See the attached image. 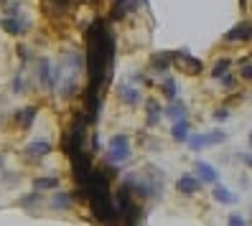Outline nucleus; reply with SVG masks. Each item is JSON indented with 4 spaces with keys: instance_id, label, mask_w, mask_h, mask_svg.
<instances>
[{
    "instance_id": "obj_26",
    "label": "nucleus",
    "mask_w": 252,
    "mask_h": 226,
    "mask_svg": "<svg viewBox=\"0 0 252 226\" xmlns=\"http://www.w3.org/2000/svg\"><path fill=\"white\" fill-rule=\"evenodd\" d=\"M229 117V107H219V110H214V119H219V122H221V119H227Z\"/></svg>"
},
{
    "instance_id": "obj_5",
    "label": "nucleus",
    "mask_w": 252,
    "mask_h": 226,
    "mask_svg": "<svg viewBox=\"0 0 252 226\" xmlns=\"http://www.w3.org/2000/svg\"><path fill=\"white\" fill-rule=\"evenodd\" d=\"M173 64L179 66V69H184L186 74H201V71H204L201 58L191 56L186 49H181V51H173Z\"/></svg>"
},
{
    "instance_id": "obj_18",
    "label": "nucleus",
    "mask_w": 252,
    "mask_h": 226,
    "mask_svg": "<svg viewBox=\"0 0 252 226\" xmlns=\"http://www.w3.org/2000/svg\"><path fill=\"white\" fill-rule=\"evenodd\" d=\"M189 135H191L189 119H181V122H171V138H173L176 142H186Z\"/></svg>"
},
{
    "instance_id": "obj_28",
    "label": "nucleus",
    "mask_w": 252,
    "mask_h": 226,
    "mask_svg": "<svg viewBox=\"0 0 252 226\" xmlns=\"http://www.w3.org/2000/svg\"><path fill=\"white\" fill-rule=\"evenodd\" d=\"M71 3H87V0H71Z\"/></svg>"
},
{
    "instance_id": "obj_25",
    "label": "nucleus",
    "mask_w": 252,
    "mask_h": 226,
    "mask_svg": "<svg viewBox=\"0 0 252 226\" xmlns=\"http://www.w3.org/2000/svg\"><path fill=\"white\" fill-rule=\"evenodd\" d=\"M13 92H16V94H21V92H26V84H23V77H16V79H13Z\"/></svg>"
},
{
    "instance_id": "obj_19",
    "label": "nucleus",
    "mask_w": 252,
    "mask_h": 226,
    "mask_svg": "<svg viewBox=\"0 0 252 226\" xmlns=\"http://www.w3.org/2000/svg\"><path fill=\"white\" fill-rule=\"evenodd\" d=\"M59 186H62V180H59L56 175H43V178H36L33 180V191H56Z\"/></svg>"
},
{
    "instance_id": "obj_13",
    "label": "nucleus",
    "mask_w": 252,
    "mask_h": 226,
    "mask_svg": "<svg viewBox=\"0 0 252 226\" xmlns=\"http://www.w3.org/2000/svg\"><path fill=\"white\" fill-rule=\"evenodd\" d=\"M74 201H77V196H74V193H69V191H56V193L51 196L49 206H51L54 211H69V208L74 206Z\"/></svg>"
},
{
    "instance_id": "obj_7",
    "label": "nucleus",
    "mask_w": 252,
    "mask_h": 226,
    "mask_svg": "<svg viewBox=\"0 0 252 226\" xmlns=\"http://www.w3.org/2000/svg\"><path fill=\"white\" fill-rule=\"evenodd\" d=\"M0 28L8 33V36H23L31 31V21H26L21 16H3V21H0Z\"/></svg>"
},
{
    "instance_id": "obj_23",
    "label": "nucleus",
    "mask_w": 252,
    "mask_h": 226,
    "mask_svg": "<svg viewBox=\"0 0 252 226\" xmlns=\"http://www.w3.org/2000/svg\"><path fill=\"white\" fill-rule=\"evenodd\" d=\"M227 226H247V221H245V216H240V214H229Z\"/></svg>"
},
{
    "instance_id": "obj_3",
    "label": "nucleus",
    "mask_w": 252,
    "mask_h": 226,
    "mask_svg": "<svg viewBox=\"0 0 252 226\" xmlns=\"http://www.w3.org/2000/svg\"><path fill=\"white\" fill-rule=\"evenodd\" d=\"M36 77H38V84L43 89H49V92H54V89H59V66H54L49 58H41V61L36 64Z\"/></svg>"
},
{
    "instance_id": "obj_21",
    "label": "nucleus",
    "mask_w": 252,
    "mask_h": 226,
    "mask_svg": "<svg viewBox=\"0 0 252 226\" xmlns=\"http://www.w3.org/2000/svg\"><path fill=\"white\" fill-rule=\"evenodd\" d=\"M229 69H232L229 58H217V61L212 64V77L214 79H221V77H227V74H229Z\"/></svg>"
},
{
    "instance_id": "obj_22",
    "label": "nucleus",
    "mask_w": 252,
    "mask_h": 226,
    "mask_svg": "<svg viewBox=\"0 0 252 226\" xmlns=\"http://www.w3.org/2000/svg\"><path fill=\"white\" fill-rule=\"evenodd\" d=\"M237 71H240V79L252 82V61H250V58H242V61H237Z\"/></svg>"
},
{
    "instance_id": "obj_4",
    "label": "nucleus",
    "mask_w": 252,
    "mask_h": 226,
    "mask_svg": "<svg viewBox=\"0 0 252 226\" xmlns=\"http://www.w3.org/2000/svg\"><path fill=\"white\" fill-rule=\"evenodd\" d=\"M224 43L227 46H237V43H252V21H240L237 26H232L224 33Z\"/></svg>"
},
{
    "instance_id": "obj_12",
    "label": "nucleus",
    "mask_w": 252,
    "mask_h": 226,
    "mask_svg": "<svg viewBox=\"0 0 252 226\" xmlns=\"http://www.w3.org/2000/svg\"><path fill=\"white\" fill-rule=\"evenodd\" d=\"M163 114H166L171 122H181V119H189V107H186L181 99H173L171 104L163 107Z\"/></svg>"
},
{
    "instance_id": "obj_15",
    "label": "nucleus",
    "mask_w": 252,
    "mask_h": 226,
    "mask_svg": "<svg viewBox=\"0 0 252 226\" xmlns=\"http://www.w3.org/2000/svg\"><path fill=\"white\" fill-rule=\"evenodd\" d=\"M173 66V51H160V54H153L151 56V69L163 74Z\"/></svg>"
},
{
    "instance_id": "obj_6",
    "label": "nucleus",
    "mask_w": 252,
    "mask_h": 226,
    "mask_svg": "<svg viewBox=\"0 0 252 226\" xmlns=\"http://www.w3.org/2000/svg\"><path fill=\"white\" fill-rule=\"evenodd\" d=\"M115 94L125 107H140V102H143V94H140V89L135 84H117Z\"/></svg>"
},
{
    "instance_id": "obj_1",
    "label": "nucleus",
    "mask_w": 252,
    "mask_h": 226,
    "mask_svg": "<svg viewBox=\"0 0 252 226\" xmlns=\"http://www.w3.org/2000/svg\"><path fill=\"white\" fill-rule=\"evenodd\" d=\"M132 158V142L127 135H112L107 142V163L110 165H120Z\"/></svg>"
},
{
    "instance_id": "obj_10",
    "label": "nucleus",
    "mask_w": 252,
    "mask_h": 226,
    "mask_svg": "<svg viewBox=\"0 0 252 226\" xmlns=\"http://www.w3.org/2000/svg\"><path fill=\"white\" fill-rule=\"evenodd\" d=\"M54 153V145L49 140H33V142H28L26 150H23V155L28 160H41V158H46Z\"/></svg>"
},
{
    "instance_id": "obj_20",
    "label": "nucleus",
    "mask_w": 252,
    "mask_h": 226,
    "mask_svg": "<svg viewBox=\"0 0 252 226\" xmlns=\"http://www.w3.org/2000/svg\"><path fill=\"white\" fill-rule=\"evenodd\" d=\"M160 89H163V94H166V99H168V102L179 99L181 86H179V82H176L173 77H166V79H163V82H160Z\"/></svg>"
},
{
    "instance_id": "obj_27",
    "label": "nucleus",
    "mask_w": 252,
    "mask_h": 226,
    "mask_svg": "<svg viewBox=\"0 0 252 226\" xmlns=\"http://www.w3.org/2000/svg\"><path fill=\"white\" fill-rule=\"evenodd\" d=\"M18 54H21V58H23V61H28V58H31V51H28L26 46H18Z\"/></svg>"
},
{
    "instance_id": "obj_2",
    "label": "nucleus",
    "mask_w": 252,
    "mask_h": 226,
    "mask_svg": "<svg viewBox=\"0 0 252 226\" xmlns=\"http://www.w3.org/2000/svg\"><path fill=\"white\" fill-rule=\"evenodd\" d=\"M227 142V132L224 130H212V132H191L189 140H186V147L194 150V153H201V150L212 147V145H221Z\"/></svg>"
},
{
    "instance_id": "obj_14",
    "label": "nucleus",
    "mask_w": 252,
    "mask_h": 226,
    "mask_svg": "<svg viewBox=\"0 0 252 226\" xmlns=\"http://www.w3.org/2000/svg\"><path fill=\"white\" fill-rule=\"evenodd\" d=\"M43 10H46V16L59 18L71 10V0H43Z\"/></svg>"
},
{
    "instance_id": "obj_9",
    "label": "nucleus",
    "mask_w": 252,
    "mask_h": 226,
    "mask_svg": "<svg viewBox=\"0 0 252 226\" xmlns=\"http://www.w3.org/2000/svg\"><path fill=\"white\" fill-rule=\"evenodd\" d=\"M36 114H38L36 104H26V107L16 110V114H13V122L18 125V130H31L33 122H36Z\"/></svg>"
},
{
    "instance_id": "obj_8",
    "label": "nucleus",
    "mask_w": 252,
    "mask_h": 226,
    "mask_svg": "<svg viewBox=\"0 0 252 226\" xmlns=\"http://www.w3.org/2000/svg\"><path fill=\"white\" fill-rule=\"evenodd\" d=\"M191 173H194L204 186H217V183H219V170L214 168L212 163L196 160V163H194V170H191Z\"/></svg>"
},
{
    "instance_id": "obj_17",
    "label": "nucleus",
    "mask_w": 252,
    "mask_h": 226,
    "mask_svg": "<svg viewBox=\"0 0 252 226\" xmlns=\"http://www.w3.org/2000/svg\"><path fill=\"white\" fill-rule=\"evenodd\" d=\"M212 196H214V201H217V203H224V206L237 203V193H232L227 186H221V183H217V186L212 188Z\"/></svg>"
},
{
    "instance_id": "obj_24",
    "label": "nucleus",
    "mask_w": 252,
    "mask_h": 226,
    "mask_svg": "<svg viewBox=\"0 0 252 226\" xmlns=\"http://www.w3.org/2000/svg\"><path fill=\"white\" fill-rule=\"evenodd\" d=\"M219 82H221V86H224V89H234V86H237V79L232 77V74H227V77H221Z\"/></svg>"
},
{
    "instance_id": "obj_16",
    "label": "nucleus",
    "mask_w": 252,
    "mask_h": 226,
    "mask_svg": "<svg viewBox=\"0 0 252 226\" xmlns=\"http://www.w3.org/2000/svg\"><path fill=\"white\" fill-rule=\"evenodd\" d=\"M145 112H148L145 125H148V127H156V125L160 122V117H163V107H160L156 99H148V102H145Z\"/></svg>"
},
{
    "instance_id": "obj_29",
    "label": "nucleus",
    "mask_w": 252,
    "mask_h": 226,
    "mask_svg": "<svg viewBox=\"0 0 252 226\" xmlns=\"http://www.w3.org/2000/svg\"><path fill=\"white\" fill-rule=\"evenodd\" d=\"M250 150H252V132H250Z\"/></svg>"
},
{
    "instance_id": "obj_11",
    "label": "nucleus",
    "mask_w": 252,
    "mask_h": 226,
    "mask_svg": "<svg viewBox=\"0 0 252 226\" xmlns=\"http://www.w3.org/2000/svg\"><path fill=\"white\" fill-rule=\"evenodd\" d=\"M201 180L194 175V173H184L179 180H176V191H179L181 196H196L201 191Z\"/></svg>"
}]
</instances>
